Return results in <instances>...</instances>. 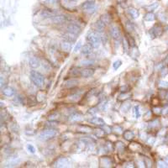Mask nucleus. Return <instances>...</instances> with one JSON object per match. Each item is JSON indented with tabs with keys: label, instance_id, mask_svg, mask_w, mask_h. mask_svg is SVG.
Segmentation results:
<instances>
[{
	"label": "nucleus",
	"instance_id": "obj_1",
	"mask_svg": "<svg viewBox=\"0 0 168 168\" xmlns=\"http://www.w3.org/2000/svg\"><path fill=\"white\" fill-rule=\"evenodd\" d=\"M87 40L88 41L90 45L92 46V48H99L101 44V35L96 31L89 32L87 35Z\"/></svg>",
	"mask_w": 168,
	"mask_h": 168
},
{
	"label": "nucleus",
	"instance_id": "obj_2",
	"mask_svg": "<svg viewBox=\"0 0 168 168\" xmlns=\"http://www.w3.org/2000/svg\"><path fill=\"white\" fill-rule=\"evenodd\" d=\"M30 80L32 81L34 86L38 87V88H42L45 82V78L43 77L42 74H40V72H36V71H31L30 74Z\"/></svg>",
	"mask_w": 168,
	"mask_h": 168
},
{
	"label": "nucleus",
	"instance_id": "obj_3",
	"mask_svg": "<svg viewBox=\"0 0 168 168\" xmlns=\"http://www.w3.org/2000/svg\"><path fill=\"white\" fill-rule=\"evenodd\" d=\"M56 135V130L52 129V128H50V129H47V130H43L40 135H39V139L40 140H43V141H45V140H51L52 138H54Z\"/></svg>",
	"mask_w": 168,
	"mask_h": 168
},
{
	"label": "nucleus",
	"instance_id": "obj_4",
	"mask_svg": "<svg viewBox=\"0 0 168 168\" xmlns=\"http://www.w3.org/2000/svg\"><path fill=\"white\" fill-rule=\"evenodd\" d=\"M82 8L88 13H94L97 10V6L94 3V2H89V1L85 2L82 5Z\"/></svg>",
	"mask_w": 168,
	"mask_h": 168
},
{
	"label": "nucleus",
	"instance_id": "obj_5",
	"mask_svg": "<svg viewBox=\"0 0 168 168\" xmlns=\"http://www.w3.org/2000/svg\"><path fill=\"white\" fill-rule=\"evenodd\" d=\"M163 28L161 24H156L152 29H150V33L152 34L153 37H159L163 34Z\"/></svg>",
	"mask_w": 168,
	"mask_h": 168
},
{
	"label": "nucleus",
	"instance_id": "obj_6",
	"mask_svg": "<svg viewBox=\"0 0 168 168\" xmlns=\"http://www.w3.org/2000/svg\"><path fill=\"white\" fill-rule=\"evenodd\" d=\"M69 160L67 157H60L56 160L54 163L55 167H67L69 165Z\"/></svg>",
	"mask_w": 168,
	"mask_h": 168
},
{
	"label": "nucleus",
	"instance_id": "obj_7",
	"mask_svg": "<svg viewBox=\"0 0 168 168\" xmlns=\"http://www.w3.org/2000/svg\"><path fill=\"white\" fill-rule=\"evenodd\" d=\"M67 32H70V33L75 34H79L82 31V29L81 27L78 25V24H70L67 26Z\"/></svg>",
	"mask_w": 168,
	"mask_h": 168
},
{
	"label": "nucleus",
	"instance_id": "obj_8",
	"mask_svg": "<svg viewBox=\"0 0 168 168\" xmlns=\"http://www.w3.org/2000/svg\"><path fill=\"white\" fill-rule=\"evenodd\" d=\"M95 71L94 69H92V68H84L82 69L81 72H80V76L83 78H91L92 76H93Z\"/></svg>",
	"mask_w": 168,
	"mask_h": 168
},
{
	"label": "nucleus",
	"instance_id": "obj_9",
	"mask_svg": "<svg viewBox=\"0 0 168 168\" xmlns=\"http://www.w3.org/2000/svg\"><path fill=\"white\" fill-rule=\"evenodd\" d=\"M110 34L114 40H119L121 37V31H120L119 28L117 26H112L110 28Z\"/></svg>",
	"mask_w": 168,
	"mask_h": 168
},
{
	"label": "nucleus",
	"instance_id": "obj_10",
	"mask_svg": "<svg viewBox=\"0 0 168 168\" xmlns=\"http://www.w3.org/2000/svg\"><path fill=\"white\" fill-rule=\"evenodd\" d=\"M29 64H30V67L33 69L35 68H38V67L40 66V61L39 60L38 57L36 56H32L30 58V61H29Z\"/></svg>",
	"mask_w": 168,
	"mask_h": 168
},
{
	"label": "nucleus",
	"instance_id": "obj_11",
	"mask_svg": "<svg viewBox=\"0 0 168 168\" xmlns=\"http://www.w3.org/2000/svg\"><path fill=\"white\" fill-rule=\"evenodd\" d=\"M78 84V81L76 79H69L64 82V88H72Z\"/></svg>",
	"mask_w": 168,
	"mask_h": 168
},
{
	"label": "nucleus",
	"instance_id": "obj_12",
	"mask_svg": "<svg viewBox=\"0 0 168 168\" xmlns=\"http://www.w3.org/2000/svg\"><path fill=\"white\" fill-rule=\"evenodd\" d=\"M76 35H77V34H75L67 32V33L64 34L62 35V38H63V40H66V41H69V42H71V43H73V42L76 40Z\"/></svg>",
	"mask_w": 168,
	"mask_h": 168
},
{
	"label": "nucleus",
	"instance_id": "obj_13",
	"mask_svg": "<svg viewBox=\"0 0 168 168\" xmlns=\"http://www.w3.org/2000/svg\"><path fill=\"white\" fill-rule=\"evenodd\" d=\"M51 20L55 24H62L66 21V17L62 14H58V15L56 14L51 18Z\"/></svg>",
	"mask_w": 168,
	"mask_h": 168
},
{
	"label": "nucleus",
	"instance_id": "obj_14",
	"mask_svg": "<svg viewBox=\"0 0 168 168\" xmlns=\"http://www.w3.org/2000/svg\"><path fill=\"white\" fill-rule=\"evenodd\" d=\"M72 45L69 41L64 40V41H62L61 43V50L64 51H66V52H69L72 50Z\"/></svg>",
	"mask_w": 168,
	"mask_h": 168
},
{
	"label": "nucleus",
	"instance_id": "obj_15",
	"mask_svg": "<svg viewBox=\"0 0 168 168\" xmlns=\"http://www.w3.org/2000/svg\"><path fill=\"white\" fill-rule=\"evenodd\" d=\"M128 13H129V14L133 18V19H137L138 17H139V15H140V13H139V11L135 9V8H133V7H130V8H129L128 9Z\"/></svg>",
	"mask_w": 168,
	"mask_h": 168
},
{
	"label": "nucleus",
	"instance_id": "obj_16",
	"mask_svg": "<svg viewBox=\"0 0 168 168\" xmlns=\"http://www.w3.org/2000/svg\"><path fill=\"white\" fill-rule=\"evenodd\" d=\"M92 46L90 44L83 45L82 48V53L84 55H89L90 53H92Z\"/></svg>",
	"mask_w": 168,
	"mask_h": 168
},
{
	"label": "nucleus",
	"instance_id": "obj_17",
	"mask_svg": "<svg viewBox=\"0 0 168 168\" xmlns=\"http://www.w3.org/2000/svg\"><path fill=\"white\" fill-rule=\"evenodd\" d=\"M19 162H20V159L18 157H11L8 159V161H6V165H8L9 167H12L17 165Z\"/></svg>",
	"mask_w": 168,
	"mask_h": 168
},
{
	"label": "nucleus",
	"instance_id": "obj_18",
	"mask_svg": "<svg viewBox=\"0 0 168 168\" xmlns=\"http://www.w3.org/2000/svg\"><path fill=\"white\" fill-rule=\"evenodd\" d=\"M123 138H124L126 140H129V141L132 140L134 138V133L133 131H131V130H126V131H124V133H123Z\"/></svg>",
	"mask_w": 168,
	"mask_h": 168
},
{
	"label": "nucleus",
	"instance_id": "obj_19",
	"mask_svg": "<svg viewBox=\"0 0 168 168\" xmlns=\"http://www.w3.org/2000/svg\"><path fill=\"white\" fill-rule=\"evenodd\" d=\"M90 123H93L95 125H100V126H103L105 124L103 119H102L101 118H99V117H94L92 119H90Z\"/></svg>",
	"mask_w": 168,
	"mask_h": 168
},
{
	"label": "nucleus",
	"instance_id": "obj_20",
	"mask_svg": "<svg viewBox=\"0 0 168 168\" xmlns=\"http://www.w3.org/2000/svg\"><path fill=\"white\" fill-rule=\"evenodd\" d=\"M82 116L80 113H73L70 116L69 120H70V122H78V121L82 120Z\"/></svg>",
	"mask_w": 168,
	"mask_h": 168
},
{
	"label": "nucleus",
	"instance_id": "obj_21",
	"mask_svg": "<svg viewBox=\"0 0 168 168\" xmlns=\"http://www.w3.org/2000/svg\"><path fill=\"white\" fill-rule=\"evenodd\" d=\"M100 163L102 165H103L104 167H111V164H112L111 160L109 157H103L101 159Z\"/></svg>",
	"mask_w": 168,
	"mask_h": 168
},
{
	"label": "nucleus",
	"instance_id": "obj_22",
	"mask_svg": "<svg viewBox=\"0 0 168 168\" xmlns=\"http://www.w3.org/2000/svg\"><path fill=\"white\" fill-rule=\"evenodd\" d=\"M42 19H48V18H52L55 15V13L50 10H43L40 13Z\"/></svg>",
	"mask_w": 168,
	"mask_h": 168
},
{
	"label": "nucleus",
	"instance_id": "obj_23",
	"mask_svg": "<svg viewBox=\"0 0 168 168\" xmlns=\"http://www.w3.org/2000/svg\"><path fill=\"white\" fill-rule=\"evenodd\" d=\"M100 20L105 24H109L111 21V18H110L109 13H103V14L101 15Z\"/></svg>",
	"mask_w": 168,
	"mask_h": 168
},
{
	"label": "nucleus",
	"instance_id": "obj_24",
	"mask_svg": "<svg viewBox=\"0 0 168 168\" xmlns=\"http://www.w3.org/2000/svg\"><path fill=\"white\" fill-rule=\"evenodd\" d=\"M3 95H5L7 97H11L14 94V90L10 87H8L3 90Z\"/></svg>",
	"mask_w": 168,
	"mask_h": 168
},
{
	"label": "nucleus",
	"instance_id": "obj_25",
	"mask_svg": "<svg viewBox=\"0 0 168 168\" xmlns=\"http://www.w3.org/2000/svg\"><path fill=\"white\" fill-rule=\"evenodd\" d=\"M155 19H156V15L151 12H148L144 16V20L146 21H153Z\"/></svg>",
	"mask_w": 168,
	"mask_h": 168
},
{
	"label": "nucleus",
	"instance_id": "obj_26",
	"mask_svg": "<svg viewBox=\"0 0 168 168\" xmlns=\"http://www.w3.org/2000/svg\"><path fill=\"white\" fill-rule=\"evenodd\" d=\"M95 27H96V30L98 31H103L104 30V27H105V24L101 21L100 20H98L97 22L95 23Z\"/></svg>",
	"mask_w": 168,
	"mask_h": 168
},
{
	"label": "nucleus",
	"instance_id": "obj_27",
	"mask_svg": "<svg viewBox=\"0 0 168 168\" xmlns=\"http://www.w3.org/2000/svg\"><path fill=\"white\" fill-rule=\"evenodd\" d=\"M123 46L124 51L128 52L129 51V48H130V43H129V40L126 38H123Z\"/></svg>",
	"mask_w": 168,
	"mask_h": 168
},
{
	"label": "nucleus",
	"instance_id": "obj_28",
	"mask_svg": "<svg viewBox=\"0 0 168 168\" xmlns=\"http://www.w3.org/2000/svg\"><path fill=\"white\" fill-rule=\"evenodd\" d=\"M116 148H117L118 151L120 152V153H123V151H124V145H123L121 141H119V142L116 144Z\"/></svg>",
	"mask_w": 168,
	"mask_h": 168
},
{
	"label": "nucleus",
	"instance_id": "obj_29",
	"mask_svg": "<svg viewBox=\"0 0 168 168\" xmlns=\"http://www.w3.org/2000/svg\"><path fill=\"white\" fill-rule=\"evenodd\" d=\"M112 131L113 132H115L116 134H121L122 131H123V130H122V128L120 126L115 125V126H113L112 128Z\"/></svg>",
	"mask_w": 168,
	"mask_h": 168
},
{
	"label": "nucleus",
	"instance_id": "obj_30",
	"mask_svg": "<svg viewBox=\"0 0 168 168\" xmlns=\"http://www.w3.org/2000/svg\"><path fill=\"white\" fill-rule=\"evenodd\" d=\"M159 6V3H152L151 5H149V6H147L146 7V9L148 10V11H152V10H154V9H156L157 7Z\"/></svg>",
	"mask_w": 168,
	"mask_h": 168
},
{
	"label": "nucleus",
	"instance_id": "obj_31",
	"mask_svg": "<svg viewBox=\"0 0 168 168\" xmlns=\"http://www.w3.org/2000/svg\"><path fill=\"white\" fill-rule=\"evenodd\" d=\"M159 126V121L156 119V120H153L152 122H150V124L148 125L149 129H153V128H157Z\"/></svg>",
	"mask_w": 168,
	"mask_h": 168
},
{
	"label": "nucleus",
	"instance_id": "obj_32",
	"mask_svg": "<svg viewBox=\"0 0 168 168\" xmlns=\"http://www.w3.org/2000/svg\"><path fill=\"white\" fill-rule=\"evenodd\" d=\"M158 86H159V88H163V89L168 88V82H167V81H161L159 82V85Z\"/></svg>",
	"mask_w": 168,
	"mask_h": 168
},
{
	"label": "nucleus",
	"instance_id": "obj_33",
	"mask_svg": "<svg viewBox=\"0 0 168 168\" xmlns=\"http://www.w3.org/2000/svg\"><path fill=\"white\" fill-rule=\"evenodd\" d=\"M121 65H122V61H121L120 60H118V61H116L113 62V67L114 70H118L119 67H121Z\"/></svg>",
	"mask_w": 168,
	"mask_h": 168
},
{
	"label": "nucleus",
	"instance_id": "obj_34",
	"mask_svg": "<svg viewBox=\"0 0 168 168\" xmlns=\"http://www.w3.org/2000/svg\"><path fill=\"white\" fill-rule=\"evenodd\" d=\"M130 108V103H124L123 106L121 107V111L123 113L128 112Z\"/></svg>",
	"mask_w": 168,
	"mask_h": 168
},
{
	"label": "nucleus",
	"instance_id": "obj_35",
	"mask_svg": "<svg viewBox=\"0 0 168 168\" xmlns=\"http://www.w3.org/2000/svg\"><path fill=\"white\" fill-rule=\"evenodd\" d=\"M157 167L160 168H165V167H167V164L165 162V161H159L158 162H157Z\"/></svg>",
	"mask_w": 168,
	"mask_h": 168
},
{
	"label": "nucleus",
	"instance_id": "obj_36",
	"mask_svg": "<svg viewBox=\"0 0 168 168\" xmlns=\"http://www.w3.org/2000/svg\"><path fill=\"white\" fill-rule=\"evenodd\" d=\"M126 29H127L129 31H132V30H134V25L133 24V23H130V21H128L127 24H126Z\"/></svg>",
	"mask_w": 168,
	"mask_h": 168
},
{
	"label": "nucleus",
	"instance_id": "obj_37",
	"mask_svg": "<svg viewBox=\"0 0 168 168\" xmlns=\"http://www.w3.org/2000/svg\"><path fill=\"white\" fill-rule=\"evenodd\" d=\"M92 63H93V61H91V60H84L81 61V65L82 66H89V65H92Z\"/></svg>",
	"mask_w": 168,
	"mask_h": 168
},
{
	"label": "nucleus",
	"instance_id": "obj_38",
	"mask_svg": "<svg viewBox=\"0 0 168 168\" xmlns=\"http://www.w3.org/2000/svg\"><path fill=\"white\" fill-rule=\"evenodd\" d=\"M106 149L109 150V151H112L113 150V143H111L110 141H108L107 143H106Z\"/></svg>",
	"mask_w": 168,
	"mask_h": 168
},
{
	"label": "nucleus",
	"instance_id": "obj_39",
	"mask_svg": "<svg viewBox=\"0 0 168 168\" xmlns=\"http://www.w3.org/2000/svg\"><path fill=\"white\" fill-rule=\"evenodd\" d=\"M27 150H28L29 152H30V153H32V154H34V153L35 152V148L34 147V146L30 145V144H28V145H27Z\"/></svg>",
	"mask_w": 168,
	"mask_h": 168
},
{
	"label": "nucleus",
	"instance_id": "obj_40",
	"mask_svg": "<svg viewBox=\"0 0 168 168\" xmlns=\"http://www.w3.org/2000/svg\"><path fill=\"white\" fill-rule=\"evenodd\" d=\"M81 47H82V42H81V41H78V43L76 45L75 48H74V53H77L78 51H79L80 49H81Z\"/></svg>",
	"mask_w": 168,
	"mask_h": 168
},
{
	"label": "nucleus",
	"instance_id": "obj_41",
	"mask_svg": "<svg viewBox=\"0 0 168 168\" xmlns=\"http://www.w3.org/2000/svg\"><path fill=\"white\" fill-rule=\"evenodd\" d=\"M102 128H103V130L106 133H108V134H109V133H110V132H112V131H111V128H109V126H107L106 124L103 125V126H102Z\"/></svg>",
	"mask_w": 168,
	"mask_h": 168
},
{
	"label": "nucleus",
	"instance_id": "obj_42",
	"mask_svg": "<svg viewBox=\"0 0 168 168\" xmlns=\"http://www.w3.org/2000/svg\"><path fill=\"white\" fill-rule=\"evenodd\" d=\"M134 113H135L136 119H139L140 118V109H139L138 106H135L134 107Z\"/></svg>",
	"mask_w": 168,
	"mask_h": 168
},
{
	"label": "nucleus",
	"instance_id": "obj_43",
	"mask_svg": "<svg viewBox=\"0 0 168 168\" xmlns=\"http://www.w3.org/2000/svg\"><path fill=\"white\" fill-rule=\"evenodd\" d=\"M105 133H106V132H105V131H103V130H96V132H95V134H96V135H97L98 137H102Z\"/></svg>",
	"mask_w": 168,
	"mask_h": 168
},
{
	"label": "nucleus",
	"instance_id": "obj_44",
	"mask_svg": "<svg viewBox=\"0 0 168 168\" xmlns=\"http://www.w3.org/2000/svg\"><path fill=\"white\" fill-rule=\"evenodd\" d=\"M135 166H134V162H132V161H130V162H126L125 164H124V167H132L134 168Z\"/></svg>",
	"mask_w": 168,
	"mask_h": 168
},
{
	"label": "nucleus",
	"instance_id": "obj_45",
	"mask_svg": "<svg viewBox=\"0 0 168 168\" xmlns=\"http://www.w3.org/2000/svg\"><path fill=\"white\" fill-rule=\"evenodd\" d=\"M167 73H168V69L165 68V67H163V68L161 69V76H162V77H164V76H166Z\"/></svg>",
	"mask_w": 168,
	"mask_h": 168
},
{
	"label": "nucleus",
	"instance_id": "obj_46",
	"mask_svg": "<svg viewBox=\"0 0 168 168\" xmlns=\"http://www.w3.org/2000/svg\"><path fill=\"white\" fill-rule=\"evenodd\" d=\"M155 142V138L154 137H150L147 140V143L149 145H153V143Z\"/></svg>",
	"mask_w": 168,
	"mask_h": 168
},
{
	"label": "nucleus",
	"instance_id": "obj_47",
	"mask_svg": "<svg viewBox=\"0 0 168 168\" xmlns=\"http://www.w3.org/2000/svg\"><path fill=\"white\" fill-rule=\"evenodd\" d=\"M163 67H164V65H163L162 63H158L157 66H156V67H155V68H156V70H157V69H158V71H160V70H161Z\"/></svg>",
	"mask_w": 168,
	"mask_h": 168
},
{
	"label": "nucleus",
	"instance_id": "obj_48",
	"mask_svg": "<svg viewBox=\"0 0 168 168\" xmlns=\"http://www.w3.org/2000/svg\"><path fill=\"white\" fill-rule=\"evenodd\" d=\"M106 103H107V102H103L100 105H99V109H101V110H103V109H105Z\"/></svg>",
	"mask_w": 168,
	"mask_h": 168
},
{
	"label": "nucleus",
	"instance_id": "obj_49",
	"mask_svg": "<svg viewBox=\"0 0 168 168\" xmlns=\"http://www.w3.org/2000/svg\"><path fill=\"white\" fill-rule=\"evenodd\" d=\"M164 161H165V162H166V163L167 164V166H168V156H167V157H165V160H164Z\"/></svg>",
	"mask_w": 168,
	"mask_h": 168
},
{
	"label": "nucleus",
	"instance_id": "obj_50",
	"mask_svg": "<svg viewBox=\"0 0 168 168\" xmlns=\"http://www.w3.org/2000/svg\"><path fill=\"white\" fill-rule=\"evenodd\" d=\"M165 99L168 101V91L166 92V96H165Z\"/></svg>",
	"mask_w": 168,
	"mask_h": 168
},
{
	"label": "nucleus",
	"instance_id": "obj_51",
	"mask_svg": "<svg viewBox=\"0 0 168 168\" xmlns=\"http://www.w3.org/2000/svg\"><path fill=\"white\" fill-rule=\"evenodd\" d=\"M119 2H121V1H123V0H118Z\"/></svg>",
	"mask_w": 168,
	"mask_h": 168
},
{
	"label": "nucleus",
	"instance_id": "obj_52",
	"mask_svg": "<svg viewBox=\"0 0 168 168\" xmlns=\"http://www.w3.org/2000/svg\"><path fill=\"white\" fill-rule=\"evenodd\" d=\"M167 33H168V27H167Z\"/></svg>",
	"mask_w": 168,
	"mask_h": 168
}]
</instances>
